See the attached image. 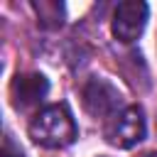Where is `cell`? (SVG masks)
Wrapping results in <instances>:
<instances>
[{
	"mask_svg": "<svg viewBox=\"0 0 157 157\" xmlns=\"http://www.w3.org/2000/svg\"><path fill=\"white\" fill-rule=\"evenodd\" d=\"M29 137L49 150H59L66 147L76 140V123L69 113L66 105L54 103L42 108L39 113H34V118L29 120Z\"/></svg>",
	"mask_w": 157,
	"mask_h": 157,
	"instance_id": "obj_1",
	"label": "cell"
},
{
	"mask_svg": "<svg viewBox=\"0 0 157 157\" xmlns=\"http://www.w3.org/2000/svg\"><path fill=\"white\" fill-rule=\"evenodd\" d=\"M147 12L150 7L145 2H137V0H128V2H120L115 10H113V20H110V29H113V37L123 44H130L135 42L145 25H147Z\"/></svg>",
	"mask_w": 157,
	"mask_h": 157,
	"instance_id": "obj_4",
	"label": "cell"
},
{
	"mask_svg": "<svg viewBox=\"0 0 157 157\" xmlns=\"http://www.w3.org/2000/svg\"><path fill=\"white\" fill-rule=\"evenodd\" d=\"M2 157H22V150L12 142L10 135H5V142H2Z\"/></svg>",
	"mask_w": 157,
	"mask_h": 157,
	"instance_id": "obj_7",
	"label": "cell"
},
{
	"mask_svg": "<svg viewBox=\"0 0 157 157\" xmlns=\"http://www.w3.org/2000/svg\"><path fill=\"white\" fill-rule=\"evenodd\" d=\"M34 10H37L42 25L59 27L61 20H64V5L61 2H34Z\"/></svg>",
	"mask_w": 157,
	"mask_h": 157,
	"instance_id": "obj_6",
	"label": "cell"
},
{
	"mask_svg": "<svg viewBox=\"0 0 157 157\" xmlns=\"http://www.w3.org/2000/svg\"><path fill=\"white\" fill-rule=\"evenodd\" d=\"M147 157H157V152H152V155H147Z\"/></svg>",
	"mask_w": 157,
	"mask_h": 157,
	"instance_id": "obj_8",
	"label": "cell"
},
{
	"mask_svg": "<svg viewBox=\"0 0 157 157\" xmlns=\"http://www.w3.org/2000/svg\"><path fill=\"white\" fill-rule=\"evenodd\" d=\"M49 83L42 74H17L10 83V98L17 110H27L32 105H39L47 96Z\"/></svg>",
	"mask_w": 157,
	"mask_h": 157,
	"instance_id": "obj_5",
	"label": "cell"
},
{
	"mask_svg": "<svg viewBox=\"0 0 157 157\" xmlns=\"http://www.w3.org/2000/svg\"><path fill=\"white\" fill-rule=\"evenodd\" d=\"M145 113L140 105H125L120 113H115L105 128H103V135H105V142L118 147V150H130L135 147L137 142L145 140Z\"/></svg>",
	"mask_w": 157,
	"mask_h": 157,
	"instance_id": "obj_2",
	"label": "cell"
},
{
	"mask_svg": "<svg viewBox=\"0 0 157 157\" xmlns=\"http://www.w3.org/2000/svg\"><path fill=\"white\" fill-rule=\"evenodd\" d=\"M81 101H83V108L93 115V118H101V120H110L115 113H120L125 105H123V96L120 91L103 76H93L83 83L81 88Z\"/></svg>",
	"mask_w": 157,
	"mask_h": 157,
	"instance_id": "obj_3",
	"label": "cell"
}]
</instances>
